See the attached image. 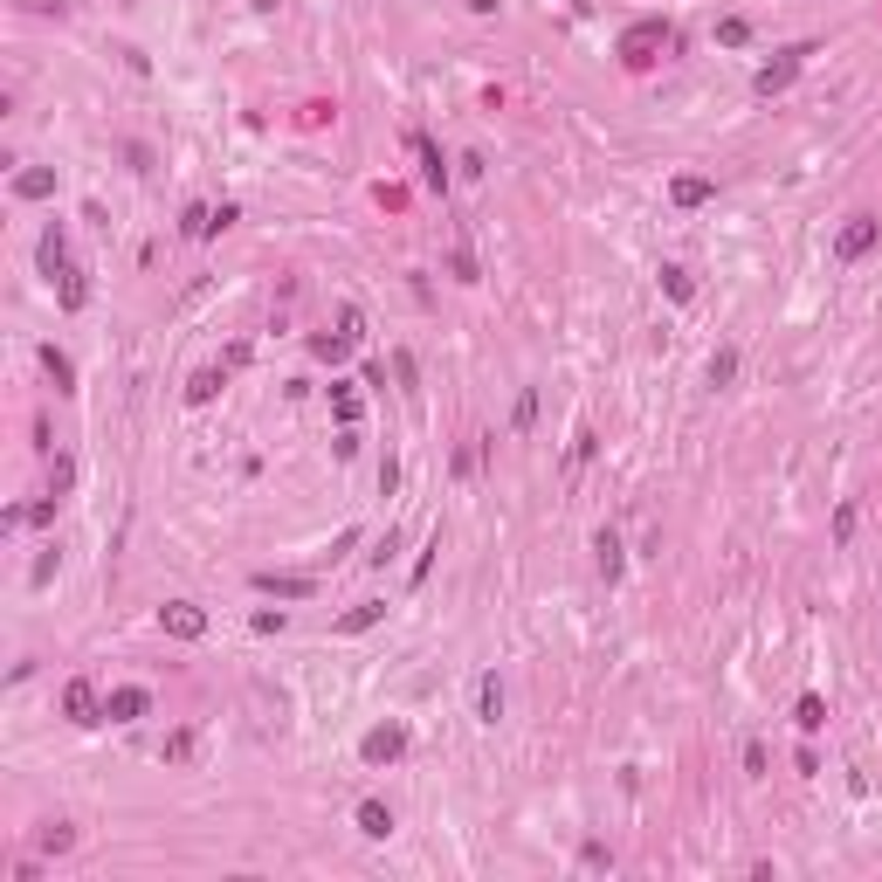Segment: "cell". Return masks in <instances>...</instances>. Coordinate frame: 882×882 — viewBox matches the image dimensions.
Masks as SVG:
<instances>
[{
    "label": "cell",
    "instance_id": "1",
    "mask_svg": "<svg viewBox=\"0 0 882 882\" xmlns=\"http://www.w3.org/2000/svg\"><path fill=\"white\" fill-rule=\"evenodd\" d=\"M876 241H882V221H876V214H848V221H841V234H834V256H841V262H862Z\"/></svg>",
    "mask_w": 882,
    "mask_h": 882
},
{
    "label": "cell",
    "instance_id": "2",
    "mask_svg": "<svg viewBox=\"0 0 882 882\" xmlns=\"http://www.w3.org/2000/svg\"><path fill=\"white\" fill-rule=\"evenodd\" d=\"M655 49H669V21H634L621 35V62H634V69L655 62Z\"/></svg>",
    "mask_w": 882,
    "mask_h": 882
},
{
    "label": "cell",
    "instance_id": "3",
    "mask_svg": "<svg viewBox=\"0 0 882 882\" xmlns=\"http://www.w3.org/2000/svg\"><path fill=\"white\" fill-rule=\"evenodd\" d=\"M62 717H69V724H104V697H97L90 675H77V682L62 690Z\"/></svg>",
    "mask_w": 882,
    "mask_h": 882
},
{
    "label": "cell",
    "instance_id": "4",
    "mask_svg": "<svg viewBox=\"0 0 882 882\" xmlns=\"http://www.w3.org/2000/svg\"><path fill=\"white\" fill-rule=\"evenodd\" d=\"M159 627H166L173 641H200V634H208V614H200L193 600H173V607H159Z\"/></svg>",
    "mask_w": 882,
    "mask_h": 882
},
{
    "label": "cell",
    "instance_id": "5",
    "mask_svg": "<svg viewBox=\"0 0 882 882\" xmlns=\"http://www.w3.org/2000/svg\"><path fill=\"white\" fill-rule=\"evenodd\" d=\"M400 752H407V724H380V731H365V745H359L365 765H393Z\"/></svg>",
    "mask_w": 882,
    "mask_h": 882
},
{
    "label": "cell",
    "instance_id": "6",
    "mask_svg": "<svg viewBox=\"0 0 882 882\" xmlns=\"http://www.w3.org/2000/svg\"><path fill=\"white\" fill-rule=\"evenodd\" d=\"M806 55H813V49H786V55H779V62H765V69H758V77H752V90H758V97H779L786 83L800 77V62H806Z\"/></svg>",
    "mask_w": 882,
    "mask_h": 882
},
{
    "label": "cell",
    "instance_id": "7",
    "mask_svg": "<svg viewBox=\"0 0 882 882\" xmlns=\"http://www.w3.org/2000/svg\"><path fill=\"white\" fill-rule=\"evenodd\" d=\"M145 710H152V690H138V682H125V690H110V697H104V717H110V724H138Z\"/></svg>",
    "mask_w": 882,
    "mask_h": 882
},
{
    "label": "cell",
    "instance_id": "8",
    "mask_svg": "<svg viewBox=\"0 0 882 882\" xmlns=\"http://www.w3.org/2000/svg\"><path fill=\"white\" fill-rule=\"evenodd\" d=\"M180 234H186V241H214V234H221V208L193 200V208L180 214Z\"/></svg>",
    "mask_w": 882,
    "mask_h": 882
},
{
    "label": "cell",
    "instance_id": "9",
    "mask_svg": "<svg viewBox=\"0 0 882 882\" xmlns=\"http://www.w3.org/2000/svg\"><path fill=\"white\" fill-rule=\"evenodd\" d=\"M359 834L387 841V834H393V806H387V800H359Z\"/></svg>",
    "mask_w": 882,
    "mask_h": 882
},
{
    "label": "cell",
    "instance_id": "10",
    "mask_svg": "<svg viewBox=\"0 0 882 882\" xmlns=\"http://www.w3.org/2000/svg\"><path fill=\"white\" fill-rule=\"evenodd\" d=\"M256 586H262V593H276V600H311V593H317L311 579H297V572H283V579H276V572H262Z\"/></svg>",
    "mask_w": 882,
    "mask_h": 882
},
{
    "label": "cell",
    "instance_id": "11",
    "mask_svg": "<svg viewBox=\"0 0 882 882\" xmlns=\"http://www.w3.org/2000/svg\"><path fill=\"white\" fill-rule=\"evenodd\" d=\"M380 621H387V600H359V607L338 621V634H365V627H380Z\"/></svg>",
    "mask_w": 882,
    "mask_h": 882
},
{
    "label": "cell",
    "instance_id": "12",
    "mask_svg": "<svg viewBox=\"0 0 882 882\" xmlns=\"http://www.w3.org/2000/svg\"><path fill=\"white\" fill-rule=\"evenodd\" d=\"M710 193H717V186H710V180H697V173H682V180L669 186V200H675V208H703Z\"/></svg>",
    "mask_w": 882,
    "mask_h": 882
},
{
    "label": "cell",
    "instance_id": "13",
    "mask_svg": "<svg viewBox=\"0 0 882 882\" xmlns=\"http://www.w3.org/2000/svg\"><path fill=\"white\" fill-rule=\"evenodd\" d=\"M159 758H166V765H193V758H200V738H193V731H173V738L159 745Z\"/></svg>",
    "mask_w": 882,
    "mask_h": 882
},
{
    "label": "cell",
    "instance_id": "14",
    "mask_svg": "<svg viewBox=\"0 0 882 882\" xmlns=\"http://www.w3.org/2000/svg\"><path fill=\"white\" fill-rule=\"evenodd\" d=\"M414 152H421V173H428V186H448V166H441V145H435V138H421V131H414Z\"/></svg>",
    "mask_w": 882,
    "mask_h": 882
},
{
    "label": "cell",
    "instance_id": "15",
    "mask_svg": "<svg viewBox=\"0 0 882 882\" xmlns=\"http://www.w3.org/2000/svg\"><path fill=\"white\" fill-rule=\"evenodd\" d=\"M476 710H483V724H496V717H503V682H496V675H483V682H476Z\"/></svg>",
    "mask_w": 882,
    "mask_h": 882
},
{
    "label": "cell",
    "instance_id": "16",
    "mask_svg": "<svg viewBox=\"0 0 882 882\" xmlns=\"http://www.w3.org/2000/svg\"><path fill=\"white\" fill-rule=\"evenodd\" d=\"M42 269H49V276H62V269H69V241H62V228L42 234Z\"/></svg>",
    "mask_w": 882,
    "mask_h": 882
},
{
    "label": "cell",
    "instance_id": "17",
    "mask_svg": "<svg viewBox=\"0 0 882 882\" xmlns=\"http://www.w3.org/2000/svg\"><path fill=\"white\" fill-rule=\"evenodd\" d=\"M42 365H49V380H55V393H69V387H77V365L62 359V352H55V345H42Z\"/></svg>",
    "mask_w": 882,
    "mask_h": 882
},
{
    "label": "cell",
    "instance_id": "18",
    "mask_svg": "<svg viewBox=\"0 0 882 882\" xmlns=\"http://www.w3.org/2000/svg\"><path fill=\"white\" fill-rule=\"evenodd\" d=\"M593 551H600V572H607V579H621V538H614V531H600Z\"/></svg>",
    "mask_w": 882,
    "mask_h": 882
},
{
    "label": "cell",
    "instance_id": "19",
    "mask_svg": "<svg viewBox=\"0 0 882 882\" xmlns=\"http://www.w3.org/2000/svg\"><path fill=\"white\" fill-rule=\"evenodd\" d=\"M793 724H800V731H821V724H828V703H821V697H800V703H793Z\"/></svg>",
    "mask_w": 882,
    "mask_h": 882
},
{
    "label": "cell",
    "instance_id": "20",
    "mask_svg": "<svg viewBox=\"0 0 882 882\" xmlns=\"http://www.w3.org/2000/svg\"><path fill=\"white\" fill-rule=\"evenodd\" d=\"M14 193H21V200H49V193H55V173H21V180H14Z\"/></svg>",
    "mask_w": 882,
    "mask_h": 882
},
{
    "label": "cell",
    "instance_id": "21",
    "mask_svg": "<svg viewBox=\"0 0 882 882\" xmlns=\"http://www.w3.org/2000/svg\"><path fill=\"white\" fill-rule=\"evenodd\" d=\"M55 297H62V311H83V297H90V290H83V276H77V269H62Z\"/></svg>",
    "mask_w": 882,
    "mask_h": 882
},
{
    "label": "cell",
    "instance_id": "22",
    "mask_svg": "<svg viewBox=\"0 0 882 882\" xmlns=\"http://www.w3.org/2000/svg\"><path fill=\"white\" fill-rule=\"evenodd\" d=\"M717 42H724V49H745V42H752V21L724 14V21H717Z\"/></svg>",
    "mask_w": 882,
    "mask_h": 882
},
{
    "label": "cell",
    "instance_id": "23",
    "mask_svg": "<svg viewBox=\"0 0 882 882\" xmlns=\"http://www.w3.org/2000/svg\"><path fill=\"white\" fill-rule=\"evenodd\" d=\"M731 380H738V352H710V387H731Z\"/></svg>",
    "mask_w": 882,
    "mask_h": 882
},
{
    "label": "cell",
    "instance_id": "24",
    "mask_svg": "<svg viewBox=\"0 0 882 882\" xmlns=\"http://www.w3.org/2000/svg\"><path fill=\"white\" fill-rule=\"evenodd\" d=\"M214 393H221V372H193V387H186V400H193V407H208Z\"/></svg>",
    "mask_w": 882,
    "mask_h": 882
},
{
    "label": "cell",
    "instance_id": "25",
    "mask_svg": "<svg viewBox=\"0 0 882 882\" xmlns=\"http://www.w3.org/2000/svg\"><path fill=\"white\" fill-rule=\"evenodd\" d=\"M69 483H77V462H69V455H55V469H49V490L62 496V490H69Z\"/></svg>",
    "mask_w": 882,
    "mask_h": 882
},
{
    "label": "cell",
    "instance_id": "26",
    "mask_svg": "<svg viewBox=\"0 0 882 882\" xmlns=\"http://www.w3.org/2000/svg\"><path fill=\"white\" fill-rule=\"evenodd\" d=\"M42 848H55V855H62V848H77V828H62V821H55V828H42Z\"/></svg>",
    "mask_w": 882,
    "mask_h": 882
},
{
    "label": "cell",
    "instance_id": "27",
    "mask_svg": "<svg viewBox=\"0 0 882 882\" xmlns=\"http://www.w3.org/2000/svg\"><path fill=\"white\" fill-rule=\"evenodd\" d=\"M538 421V393H518V414H510V428H531Z\"/></svg>",
    "mask_w": 882,
    "mask_h": 882
},
{
    "label": "cell",
    "instance_id": "28",
    "mask_svg": "<svg viewBox=\"0 0 882 882\" xmlns=\"http://www.w3.org/2000/svg\"><path fill=\"white\" fill-rule=\"evenodd\" d=\"M662 290H669V297H690V269H662Z\"/></svg>",
    "mask_w": 882,
    "mask_h": 882
},
{
    "label": "cell",
    "instance_id": "29",
    "mask_svg": "<svg viewBox=\"0 0 882 882\" xmlns=\"http://www.w3.org/2000/svg\"><path fill=\"white\" fill-rule=\"evenodd\" d=\"M745 772H752V779H765V745H758V738L745 745Z\"/></svg>",
    "mask_w": 882,
    "mask_h": 882
},
{
    "label": "cell",
    "instance_id": "30",
    "mask_svg": "<svg viewBox=\"0 0 882 882\" xmlns=\"http://www.w3.org/2000/svg\"><path fill=\"white\" fill-rule=\"evenodd\" d=\"M469 7H476V14H496V0H469Z\"/></svg>",
    "mask_w": 882,
    "mask_h": 882
}]
</instances>
